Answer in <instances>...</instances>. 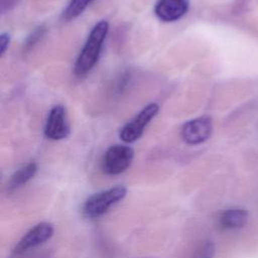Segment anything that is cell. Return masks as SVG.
<instances>
[{
  "mask_svg": "<svg viewBox=\"0 0 258 258\" xmlns=\"http://www.w3.org/2000/svg\"><path fill=\"white\" fill-rule=\"evenodd\" d=\"M108 32L109 23L106 20H101L93 26L74 66L77 77L86 76L96 66Z\"/></svg>",
  "mask_w": 258,
  "mask_h": 258,
  "instance_id": "obj_1",
  "label": "cell"
},
{
  "mask_svg": "<svg viewBox=\"0 0 258 258\" xmlns=\"http://www.w3.org/2000/svg\"><path fill=\"white\" fill-rule=\"evenodd\" d=\"M127 195V188L117 185L106 190L94 194L85 203L83 211L89 218H97L104 215L112 206L122 201Z\"/></svg>",
  "mask_w": 258,
  "mask_h": 258,
  "instance_id": "obj_2",
  "label": "cell"
},
{
  "mask_svg": "<svg viewBox=\"0 0 258 258\" xmlns=\"http://www.w3.org/2000/svg\"><path fill=\"white\" fill-rule=\"evenodd\" d=\"M159 106L156 103H150L145 106L130 122L120 130L119 137L124 143H132L138 140L149 122L157 115Z\"/></svg>",
  "mask_w": 258,
  "mask_h": 258,
  "instance_id": "obj_3",
  "label": "cell"
},
{
  "mask_svg": "<svg viewBox=\"0 0 258 258\" xmlns=\"http://www.w3.org/2000/svg\"><path fill=\"white\" fill-rule=\"evenodd\" d=\"M133 156L134 151L128 145L115 144L110 146L103 158V169L108 174H120L130 166Z\"/></svg>",
  "mask_w": 258,
  "mask_h": 258,
  "instance_id": "obj_4",
  "label": "cell"
},
{
  "mask_svg": "<svg viewBox=\"0 0 258 258\" xmlns=\"http://www.w3.org/2000/svg\"><path fill=\"white\" fill-rule=\"evenodd\" d=\"M213 120L205 115L185 122L181 127V138L189 145H198L206 142L212 135Z\"/></svg>",
  "mask_w": 258,
  "mask_h": 258,
  "instance_id": "obj_5",
  "label": "cell"
},
{
  "mask_svg": "<svg viewBox=\"0 0 258 258\" xmlns=\"http://www.w3.org/2000/svg\"><path fill=\"white\" fill-rule=\"evenodd\" d=\"M70 131L64 107L61 105L53 106L50 109L45 122V137L50 140H61L69 136Z\"/></svg>",
  "mask_w": 258,
  "mask_h": 258,
  "instance_id": "obj_6",
  "label": "cell"
},
{
  "mask_svg": "<svg viewBox=\"0 0 258 258\" xmlns=\"http://www.w3.org/2000/svg\"><path fill=\"white\" fill-rule=\"evenodd\" d=\"M53 234V227L51 224L42 222L31 228L16 244L13 251L15 254H21L31 248H34L48 239Z\"/></svg>",
  "mask_w": 258,
  "mask_h": 258,
  "instance_id": "obj_7",
  "label": "cell"
},
{
  "mask_svg": "<svg viewBox=\"0 0 258 258\" xmlns=\"http://www.w3.org/2000/svg\"><path fill=\"white\" fill-rule=\"evenodd\" d=\"M188 10V0H158L154 13L163 22H174L182 18Z\"/></svg>",
  "mask_w": 258,
  "mask_h": 258,
  "instance_id": "obj_8",
  "label": "cell"
},
{
  "mask_svg": "<svg viewBox=\"0 0 258 258\" xmlns=\"http://www.w3.org/2000/svg\"><path fill=\"white\" fill-rule=\"evenodd\" d=\"M248 220V213L241 208H230L220 217V225L224 229L236 230L244 227Z\"/></svg>",
  "mask_w": 258,
  "mask_h": 258,
  "instance_id": "obj_9",
  "label": "cell"
},
{
  "mask_svg": "<svg viewBox=\"0 0 258 258\" xmlns=\"http://www.w3.org/2000/svg\"><path fill=\"white\" fill-rule=\"evenodd\" d=\"M37 171V164L34 161H31L22 167H20L18 170H16L12 176L10 177V180L8 182V188L9 190H14L23 184H25L28 180H30Z\"/></svg>",
  "mask_w": 258,
  "mask_h": 258,
  "instance_id": "obj_10",
  "label": "cell"
},
{
  "mask_svg": "<svg viewBox=\"0 0 258 258\" xmlns=\"http://www.w3.org/2000/svg\"><path fill=\"white\" fill-rule=\"evenodd\" d=\"M93 1L94 0H70L67 8L62 13L63 20L71 21L79 17Z\"/></svg>",
  "mask_w": 258,
  "mask_h": 258,
  "instance_id": "obj_11",
  "label": "cell"
},
{
  "mask_svg": "<svg viewBox=\"0 0 258 258\" xmlns=\"http://www.w3.org/2000/svg\"><path fill=\"white\" fill-rule=\"evenodd\" d=\"M45 27L44 26H38L36 27L26 38L24 45H23V50L24 51H29L31 48H33L38 42L39 40L42 39V37L45 34Z\"/></svg>",
  "mask_w": 258,
  "mask_h": 258,
  "instance_id": "obj_12",
  "label": "cell"
},
{
  "mask_svg": "<svg viewBox=\"0 0 258 258\" xmlns=\"http://www.w3.org/2000/svg\"><path fill=\"white\" fill-rule=\"evenodd\" d=\"M215 257V245L212 242H207L201 249L197 258H214Z\"/></svg>",
  "mask_w": 258,
  "mask_h": 258,
  "instance_id": "obj_13",
  "label": "cell"
},
{
  "mask_svg": "<svg viewBox=\"0 0 258 258\" xmlns=\"http://www.w3.org/2000/svg\"><path fill=\"white\" fill-rule=\"evenodd\" d=\"M10 43V35L7 32H3L0 35V53L1 55H3Z\"/></svg>",
  "mask_w": 258,
  "mask_h": 258,
  "instance_id": "obj_14",
  "label": "cell"
}]
</instances>
